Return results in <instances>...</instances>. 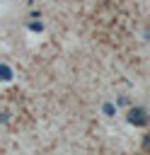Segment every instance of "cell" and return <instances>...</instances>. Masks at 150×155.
Returning <instances> with one entry per match:
<instances>
[{
    "label": "cell",
    "mask_w": 150,
    "mask_h": 155,
    "mask_svg": "<svg viewBox=\"0 0 150 155\" xmlns=\"http://www.w3.org/2000/svg\"><path fill=\"white\" fill-rule=\"evenodd\" d=\"M128 124H133V126H148V114H145V109H131L128 111Z\"/></svg>",
    "instance_id": "1"
},
{
    "label": "cell",
    "mask_w": 150,
    "mask_h": 155,
    "mask_svg": "<svg viewBox=\"0 0 150 155\" xmlns=\"http://www.w3.org/2000/svg\"><path fill=\"white\" fill-rule=\"evenodd\" d=\"M0 73H2V80H10V78H12V70H10V65H5V63L0 65Z\"/></svg>",
    "instance_id": "2"
},
{
    "label": "cell",
    "mask_w": 150,
    "mask_h": 155,
    "mask_svg": "<svg viewBox=\"0 0 150 155\" xmlns=\"http://www.w3.org/2000/svg\"><path fill=\"white\" fill-rule=\"evenodd\" d=\"M114 111H116V109H114V104H109V102H106V104H104V114H106V116H114Z\"/></svg>",
    "instance_id": "3"
},
{
    "label": "cell",
    "mask_w": 150,
    "mask_h": 155,
    "mask_svg": "<svg viewBox=\"0 0 150 155\" xmlns=\"http://www.w3.org/2000/svg\"><path fill=\"white\" fill-rule=\"evenodd\" d=\"M29 29H31V31H41L44 27H41V22H31V24H29Z\"/></svg>",
    "instance_id": "4"
}]
</instances>
